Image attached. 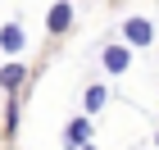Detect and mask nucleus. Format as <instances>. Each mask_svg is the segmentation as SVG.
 Listing matches in <instances>:
<instances>
[{
  "mask_svg": "<svg viewBox=\"0 0 159 150\" xmlns=\"http://www.w3.org/2000/svg\"><path fill=\"white\" fill-rule=\"evenodd\" d=\"M105 100H109V91H105V87L96 82V87H86V96H82V109H86V114H100V109H105Z\"/></svg>",
  "mask_w": 159,
  "mask_h": 150,
  "instance_id": "7",
  "label": "nucleus"
},
{
  "mask_svg": "<svg viewBox=\"0 0 159 150\" xmlns=\"http://www.w3.org/2000/svg\"><path fill=\"white\" fill-rule=\"evenodd\" d=\"M123 41H127V46H150V41H155L150 18H141V14H136V18H127V23H123Z\"/></svg>",
  "mask_w": 159,
  "mask_h": 150,
  "instance_id": "2",
  "label": "nucleus"
},
{
  "mask_svg": "<svg viewBox=\"0 0 159 150\" xmlns=\"http://www.w3.org/2000/svg\"><path fill=\"white\" fill-rule=\"evenodd\" d=\"M23 27H18V23H5V27H0V50H5V55H18V50H23Z\"/></svg>",
  "mask_w": 159,
  "mask_h": 150,
  "instance_id": "6",
  "label": "nucleus"
},
{
  "mask_svg": "<svg viewBox=\"0 0 159 150\" xmlns=\"http://www.w3.org/2000/svg\"><path fill=\"white\" fill-rule=\"evenodd\" d=\"M23 77H27V68H23V64H18V59H9V64H0V87L9 91V96H14V91H18V87H23Z\"/></svg>",
  "mask_w": 159,
  "mask_h": 150,
  "instance_id": "5",
  "label": "nucleus"
},
{
  "mask_svg": "<svg viewBox=\"0 0 159 150\" xmlns=\"http://www.w3.org/2000/svg\"><path fill=\"white\" fill-rule=\"evenodd\" d=\"M68 23H73V5H68V0H55L50 14H46V32L59 37V32H68Z\"/></svg>",
  "mask_w": 159,
  "mask_h": 150,
  "instance_id": "3",
  "label": "nucleus"
},
{
  "mask_svg": "<svg viewBox=\"0 0 159 150\" xmlns=\"http://www.w3.org/2000/svg\"><path fill=\"white\" fill-rule=\"evenodd\" d=\"M155 146H159V132H155Z\"/></svg>",
  "mask_w": 159,
  "mask_h": 150,
  "instance_id": "9",
  "label": "nucleus"
},
{
  "mask_svg": "<svg viewBox=\"0 0 159 150\" xmlns=\"http://www.w3.org/2000/svg\"><path fill=\"white\" fill-rule=\"evenodd\" d=\"M100 64H105V73H127V68H132V46H127V41H114V46H105L100 50Z\"/></svg>",
  "mask_w": 159,
  "mask_h": 150,
  "instance_id": "1",
  "label": "nucleus"
},
{
  "mask_svg": "<svg viewBox=\"0 0 159 150\" xmlns=\"http://www.w3.org/2000/svg\"><path fill=\"white\" fill-rule=\"evenodd\" d=\"M77 150H96V146H91V141H86V146H77Z\"/></svg>",
  "mask_w": 159,
  "mask_h": 150,
  "instance_id": "8",
  "label": "nucleus"
},
{
  "mask_svg": "<svg viewBox=\"0 0 159 150\" xmlns=\"http://www.w3.org/2000/svg\"><path fill=\"white\" fill-rule=\"evenodd\" d=\"M86 141H91V114H82V118H73V123L64 127V146H68V150L86 146Z\"/></svg>",
  "mask_w": 159,
  "mask_h": 150,
  "instance_id": "4",
  "label": "nucleus"
}]
</instances>
